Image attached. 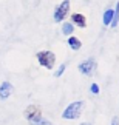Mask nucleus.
I'll return each mask as SVG.
<instances>
[{"mask_svg": "<svg viewBox=\"0 0 119 125\" xmlns=\"http://www.w3.org/2000/svg\"><path fill=\"white\" fill-rule=\"evenodd\" d=\"M84 110V100H76V102H71L68 107L65 108V111L62 113V117L66 119V121H74V119L80 117Z\"/></svg>", "mask_w": 119, "mask_h": 125, "instance_id": "nucleus-1", "label": "nucleus"}, {"mask_svg": "<svg viewBox=\"0 0 119 125\" xmlns=\"http://www.w3.org/2000/svg\"><path fill=\"white\" fill-rule=\"evenodd\" d=\"M36 57H37V62L46 70H51L56 63V56L53 51H39Z\"/></svg>", "mask_w": 119, "mask_h": 125, "instance_id": "nucleus-2", "label": "nucleus"}, {"mask_svg": "<svg viewBox=\"0 0 119 125\" xmlns=\"http://www.w3.org/2000/svg\"><path fill=\"white\" fill-rule=\"evenodd\" d=\"M23 117L30 122V125H36L42 119V111L36 105H28L25 108V111H23Z\"/></svg>", "mask_w": 119, "mask_h": 125, "instance_id": "nucleus-3", "label": "nucleus"}, {"mask_svg": "<svg viewBox=\"0 0 119 125\" xmlns=\"http://www.w3.org/2000/svg\"><path fill=\"white\" fill-rule=\"evenodd\" d=\"M68 12H70V0H62V3L54 9V17H53L54 22L56 23L64 22V19L68 16Z\"/></svg>", "mask_w": 119, "mask_h": 125, "instance_id": "nucleus-4", "label": "nucleus"}, {"mask_svg": "<svg viewBox=\"0 0 119 125\" xmlns=\"http://www.w3.org/2000/svg\"><path fill=\"white\" fill-rule=\"evenodd\" d=\"M96 68H97V63H96L94 59H87V60L80 62V63L77 65V70L84 76H93L94 71H96Z\"/></svg>", "mask_w": 119, "mask_h": 125, "instance_id": "nucleus-5", "label": "nucleus"}, {"mask_svg": "<svg viewBox=\"0 0 119 125\" xmlns=\"http://www.w3.org/2000/svg\"><path fill=\"white\" fill-rule=\"evenodd\" d=\"M12 94V83L11 82H2L0 85V99L6 100Z\"/></svg>", "mask_w": 119, "mask_h": 125, "instance_id": "nucleus-6", "label": "nucleus"}, {"mask_svg": "<svg viewBox=\"0 0 119 125\" xmlns=\"http://www.w3.org/2000/svg\"><path fill=\"white\" fill-rule=\"evenodd\" d=\"M71 22L79 28H85L87 26V19L84 17V14H71Z\"/></svg>", "mask_w": 119, "mask_h": 125, "instance_id": "nucleus-7", "label": "nucleus"}, {"mask_svg": "<svg viewBox=\"0 0 119 125\" xmlns=\"http://www.w3.org/2000/svg\"><path fill=\"white\" fill-rule=\"evenodd\" d=\"M68 45H70V48L71 50H74V51H77V50H80L82 48V42H80V39L79 37H74V36H68Z\"/></svg>", "mask_w": 119, "mask_h": 125, "instance_id": "nucleus-8", "label": "nucleus"}, {"mask_svg": "<svg viewBox=\"0 0 119 125\" xmlns=\"http://www.w3.org/2000/svg\"><path fill=\"white\" fill-rule=\"evenodd\" d=\"M113 14H115V9H105V12H104V17H102V23L105 26H110L111 25V20H113Z\"/></svg>", "mask_w": 119, "mask_h": 125, "instance_id": "nucleus-9", "label": "nucleus"}, {"mask_svg": "<svg viewBox=\"0 0 119 125\" xmlns=\"http://www.w3.org/2000/svg\"><path fill=\"white\" fill-rule=\"evenodd\" d=\"M73 31H74V26L71 25V23H64L62 25V34L64 36H73Z\"/></svg>", "mask_w": 119, "mask_h": 125, "instance_id": "nucleus-10", "label": "nucleus"}, {"mask_svg": "<svg viewBox=\"0 0 119 125\" xmlns=\"http://www.w3.org/2000/svg\"><path fill=\"white\" fill-rule=\"evenodd\" d=\"M118 23H119V2L116 5V8H115V14H113V20H111V28H116L118 26Z\"/></svg>", "mask_w": 119, "mask_h": 125, "instance_id": "nucleus-11", "label": "nucleus"}, {"mask_svg": "<svg viewBox=\"0 0 119 125\" xmlns=\"http://www.w3.org/2000/svg\"><path fill=\"white\" fill-rule=\"evenodd\" d=\"M65 68H66V63H62V65L59 66V68H57V70L54 71V77H60V76L64 74V71H65Z\"/></svg>", "mask_w": 119, "mask_h": 125, "instance_id": "nucleus-12", "label": "nucleus"}, {"mask_svg": "<svg viewBox=\"0 0 119 125\" xmlns=\"http://www.w3.org/2000/svg\"><path fill=\"white\" fill-rule=\"evenodd\" d=\"M90 91H91L93 94H99V91H101V88H99L97 83H93L91 86H90Z\"/></svg>", "mask_w": 119, "mask_h": 125, "instance_id": "nucleus-13", "label": "nucleus"}, {"mask_svg": "<svg viewBox=\"0 0 119 125\" xmlns=\"http://www.w3.org/2000/svg\"><path fill=\"white\" fill-rule=\"evenodd\" d=\"M36 125H54V124H53V122H50V121H46V119H43V117H42V119H40V121L37 122Z\"/></svg>", "mask_w": 119, "mask_h": 125, "instance_id": "nucleus-14", "label": "nucleus"}, {"mask_svg": "<svg viewBox=\"0 0 119 125\" xmlns=\"http://www.w3.org/2000/svg\"><path fill=\"white\" fill-rule=\"evenodd\" d=\"M111 125H119V117H113L111 119Z\"/></svg>", "mask_w": 119, "mask_h": 125, "instance_id": "nucleus-15", "label": "nucleus"}, {"mask_svg": "<svg viewBox=\"0 0 119 125\" xmlns=\"http://www.w3.org/2000/svg\"><path fill=\"white\" fill-rule=\"evenodd\" d=\"M80 125H91L90 122H84V124H80Z\"/></svg>", "mask_w": 119, "mask_h": 125, "instance_id": "nucleus-16", "label": "nucleus"}]
</instances>
